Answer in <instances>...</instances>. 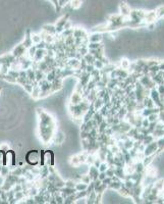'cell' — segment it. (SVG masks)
I'll use <instances>...</instances> for the list:
<instances>
[{"label": "cell", "mask_w": 164, "mask_h": 204, "mask_svg": "<svg viewBox=\"0 0 164 204\" xmlns=\"http://www.w3.org/2000/svg\"><path fill=\"white\" fill-rule=\"evenodd\" d=\"M149 96H150V98H151V99L153 100V102H154V104H155L156 107H158V108L160 109V110H164V103H163V100L161 99L160 94L158 93V91H157L156 87H155V88H152L151 90H150Z\"/></svg>", "instance_id": "cell-1"}, {"label": "cell", "mask_w": 164, "mask_h": 204, "mask_svg": "<svg viewBox=\"0 0 164 204\" xmlns=\"http://www.w3.org/2000/svg\"><path fill=\"white\" fill-rule=\"evenodd\" d=\"M139 82H140L141 84L143 85V86L145 87V88L149 89V90H151L152 88H155L156 85L154 83L153 81H152L151 77H150L149 75H144L142 76V77L139 79Z\"/></svg>", "instance_id": "cell-2"}, {"label": "cell", "mask_w": 164, "mask_h": 204, "mask_svg": "<svg viewBox=\"0 0 164 204\" xmlns=\"http://www.w3.org/2000/svg\"><path fill=\"white\" fill-rule=\"evenodd\" d=\"M157 150H158V145H157L156 140H154L153 142H151V143H150V144H148V145L145 146V148H144V151H143V153H144L145 156H148V155H153V154H156Z\"/></svg>", "instance_id": "cell-3"}, {"label": "cell", "mask_w": 164, "mask_h": 204, "mask_svg": "<svg viewBox=\"0 0 164 204\" xmlns=\"http://www.w3.org/2000/svg\"><path fill=\"white\" fill-rule=\"evenodd\" d=\"M157 20H158V17H157L155 10L146 11V15H145V19H144V22L146 23V24H149V23H156Z\"/></svg>", "instance_id": "cell-4"}, {"label": "cell", "mask_w": 164, "mask_h": 204, "mask_svg": "<svg viewBox=\"0 0 164 204\" xmlns=\"http://www.w3.org/2000/svg\"><path fill=\"white\" fill-rule=\"evenodd\" d=\"M120 15L124 19H128L131 15V8L126 3H120Z\"/></svg>", "instance_id": "cell-5"}, {"label": "cell", "mask_w": 164, "mask_h": 204, "mask_svg": "<svg viewBox=\"0 0 164 204\" xmlns=\"http://www.w3.org/2000/svg\"><path fill=\"white\" fill-rule=\"evenodd\" d=\"M159 111H160V109L156 106L151 107V108H144L141 111V115H142L143 118H147V116H149L150 114H152V113H159Z\"/></svg>", "instance_id": "cell-6"}, {"label": "cell", "mask_w": 164, "mask_h": 204, "mask_svg": "<svg viewBox=\"0 0 164 204\" xmlns=\"http://www.w3.org/2000/svg\"><path fill=\"white\" fill-rule=\"evenodd\" d=\"M151 79H152V81L155 83L156 86H158V85L164 83V79H163V77H162V73H161V70L159 73H157L156 75L151 76Z\"/></svg>", "instance_id": "cell-7"}, {"label": "cell", "mask_w": 164, "mask_h": 204, "mask_svg": "<svg viewBox=\"0 0 164 204\" xmlns=\"http://www.w3.org/2000/svg\"><path fill=\"white\" fill-rule=\"evenodd\" d=\"M155 156L156 154H153V155H148V156H145L144 158L142 159V162L144 163L145 166H151V164L154 163V160H155Z\"/></svg>", "instance_id": "cell-8"}, {"label": "cell", "mask_w": 164, "mask_h": 204, "mask_svg": "<svg viewBox=\"0 0 164 204\" xmlns=\"http://www.w3.org/2000/svg\"><path fill=\"white\" fill-rule=\"evenodd\" d=\"M143 104H144L145 108H151V107H155V104H154L153 100L150 98V96H146V97L143 99Z\"/></svg>", "instance_id": "cell-9"}, {"label": "cell", "mask_w": 164, "mask_h": 204, "mask_svg": "<svg viewBox=\"0 0 164 204\" xmlns=\"http://www.w3.org/2000/svg\"><path fill=\"white\" fill-rule=\"evenodd\" d=\"M69 3H70L71 8H73V9H78V8H80L81 6H82L83 0H70Z\"/></svg>", "instance_id": "cell-10"}, {"label": "cell", "mask_w": 164, "mask_h": 204, "mask_svg": "<svg viewBox=\"0 0 164 204\" xmlns=\"http://www.w3.org/2000/svg\"><path fill=\"white\" fill-rule=\"evenodd\" d=\"M159 72H160L159 65L149 66V76H150V77H151V76H153V75H156L157 73H159Z\"/></svg>", "instance_id": "cell-11"}, {"label": "cell", "mask_w": 164, "mask_h": 204, "mask_svg": "<svg viewBox=\"0 0 164 204\" xmlns=\"http://www.w3.org/2000/svg\"><path fill=\"white\" fill-rule=\"evenodd\" d=\"M161 60H159V59L157 58H149V59H146V65L147 66H152V65H157L160 63Z\"/></svg>", "instance_id": "cell-12"}, {"label": "cell", "mask_w": 164, "mask_h": 204, "mask_svg": "<svg viewBox=\"0 0 164 204\" xmlns=\"http://www.w3.org/2000/svg\"><path fill=\"white\" fill-rule=\"evenodd\" d=\"M155 12H156L158 19H162L164 17V5H161V6H159V7H157Z\"/></svg>", "instance_id": "cell-13"}, {"label": "cell", "mask_w": 164, "mask_h": 204, "mask_svg": "<svg viewBox=\"0 0 164 204\" xmlns=\"http://www.w3.org/2000/svg\"><path fill=\"white\" fill-rule=\"evenodd\" d=\"M152 135H153V137L155 139H158V138H160V137H163L164 136V130H157V129H155V130H154V132L152 133Z\"/></svg>", "instance_id": "cell-14"}, {"label": "cell", "mask_w": 164, "mask_h": 204, "mask_svg": "<svg viewBox=\"0 0 164 204\" xmlns=\"http://www.w3.org/2000/svg\"><path fill=\"white\" fill-rule=\"evenodd\" d=\"M157 91H158V93L160 94V97H161V99H164V83L162 84H160V85H158L157 86Z\"/></svg>", "instance_id": "cell-15"}, {"label": "cell", "mask_w": 164, "mask_h": 204, "mask_svg": "<svg viewBox=\"0 0 164 204\" xmlns=\"http://www.w3.org/2000/svg\"><path fill=\"white\" fill-rule=\"evenodd\" d=\"M130 65H131V62L128 59H122L121 60V68H123V70H128V68H130Z\"/></svg>", "instance_id": "cell-16"}, {"label": "cell", "mask_w": 164, "mask_h": 204, "mask_svg": "<svg viewBox=\"0 0 164 204\" xmlns=\"http://www.w3.org/2000/svg\"><path fill=\"white\" fill-rule=\"evenodd\" d=\"M147 118L149 120L150 123H153V121H158V113H152L149 116H147Z\"/></svg>", "instance_id": "cell-17"}, {"label": "cell", "mask_w": 164, "mask_h": 204, "mask_svg": "<svg viewBox=\"0 0 164 204\" xmlns=\"http://www.w3.org/2000/svg\"><path fill=\"white\" fill-rule=\"evenodd\" d=\"M149 125H150L149 120H148L147 118H143V120H142V127L143 128H148V127H149Z\"/></svg>", "instance_id": "cell-18"}, {"label": "cell", "mask_w": 164, "mask_h": 204, "mask_svg": "<svg viewBox=\"0 0 164 204\" xmlns=\"http://www.w3.org/2000/svg\"><path fill=\"white\" fill-rule=\"evenodd\" d=\"M158 121L164 123V110H160L158 113Z\"/></svg>", "instance_id": "cell-19"}, {"label": "cell", "mask_w": 164, "mask_h": 204, "mask_svg": "<svg viewBox=\"0 0 164 204\" xmlns=\"http://www.w3.org/2000/svg\"><path fill=\"white\" fill-rule=\"evenodd\" d=\"M159 68H160V70H164V61H160Z\"/></svg>", "instance_id": "cell-20"}, {"label": "cell", "mask_w": 164, "mask_h": 204, "mask_svg": "<svg viewBox=\"0 0 164 204\" xmlns=\"http://www.w3.org/2000/svg\"><path fill=\"white\" fill-rule=\"evenodd\" d=\"M163 191H164V182H163Z\"/></svg>", "instance_id": "cell-21"}, {"label": "cell", "mask_w": 164, "mask_h": 204, "mask_svg": "<svg viewBox=\"0 0 164 204\" xmlns=\"http://www.w3.org/2000/svg\"><path fill=\"white\" fill-rule=\"evenodd\" d=\"M162 19H164V17H162Z\"/></svg>", "instance_id": "cell-22"}]
</instances>
